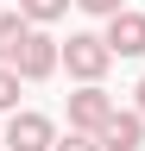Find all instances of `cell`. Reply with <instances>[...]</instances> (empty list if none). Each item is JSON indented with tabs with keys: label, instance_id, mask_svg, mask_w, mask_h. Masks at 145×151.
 <instances>
[{
	"label": "cell",
	"instance_id": "obj_1",
	"mask_svg": "<svg viewBox=\"0 0 145 151\" xmlns=\"http://www.w3.org/2000/svg\"><path fill=\"white\" fill-rule=\"evenodd\" d=\"M13 69H19L25 82H50V76L63 69V44H57L44 25H32V32L19 38V50H13Z\"/></svg>",
	"mask_w": 145,
	"mask_h": 151
},
{
	"label": "cell",
	"instance_id": "obj_2",
	"mask_svg": "<svg viewBox=\"0 0 145 151\" xmlns=\"http://www.w3.org/2000/svg\"><path fill=\"white\" fill-rule=\"evenodd\" d=\"M107 63H114V50H107L101 32H69V44H63V69L76 76V82H101Z\"/></svg>",
	"mask_w": 145,
	"mask_h": 151
},
{
	"label": "cell",
	"instance_id": "obj_3",
	"mask_svg": "<svg viewBox=\"0 0 145 151\" xmlns=\"http://www.w3.org/2000/svg\"><path fill=\"white\" fill-rule=\"evenodd\" d=\"M57 145V120L38 107H13V120H6V151H50Z\"/></svg>",
	"mask_w": 145,
	"mask_h": 151
},
{
	"label": "cell",
	"instance_id": "obj_4",
	"mask_svg": "<svg viewBox=\"0 0 145 151\" xmlns=\"http://www.w3.org/2000/svg\"><path fill=\"white\" fill-rule=\"evenodd\" d=\"M107 120H114V94H107L101 82H82L76 94H69V126H82V132H101Z\"/></svg>",
	"mask_w": 145,
	"mask_h": 151
},
{
	"label": "cell",
	"instance_id": "obj_5",
	"mask_svg": "<svg viewBox=\"0 0 145 151\" xmlns=\"http://www.w3.org/2000/svg\"><path fill=\"white\" fill-rule=\"evenodd\" d=\"M107 50L114 57H145V13L139 6H120V13H107Z\"/></svg>",
	"mask_w": 145,
	"mask_h": 151
},
{
	"label": "cell",
	"instance_id": "obj_6",
	"mask_svg": "<svg viewBox=\"0 0 145 151\" xmlns=\"http://www.w3.org/2000/svg\"><path fill=\"white\" fill-rule=\"evenodd\" d=\"M139 145H145V113L139 107H126V113L114 107V120L101 126V151H139Z\"/></svg>",
	"mask_w": 145,
	"mask_h": 151
},
{
	"label": "cell",
	"instance_id": "obj_7",
	"mask_svg": "<svg viewBox=\"0 0 145 151\" xmlns=\"http://www.w3.org/2000/svg\"><path fill=\"white\" fill-rule=\"evenodd\" d=\"M25 32H32V19H25L19 6H13V13L0 6V63H13V50H19V38H25Z\"/></svg>",
	"mask_w": 145,
	"mask_h": 151
},
{
	"label": "cell",
	"instance_id": "obj_8",
	"mask_svg": "<svg viewBox=\"0 0 145 151\" xmlns=\"http://www.w3.org/2000/svg\"><path fill=\"white\" fill-rule=\"evenodd\" d=\"M69 6H76V0H19V13L32 19V25H57Z\"/></svg>",
	"mask_w": 145,
	"mask_h": 151
},
{
	"label": "cell",
	"instance_id": "obj_9",
	"mask_svg": "<svg viewBox=\"0 0 145 151\" xmlns=\"http://www.w3.org/2000/svg\"><path fill=\"white\" fill-rule=\"evenodd\" d=\"M50 151H101V132H82V126H69V132H57V145Z\"/></svg>",
	"mask_w": 145,
	"mask_h": 151
},
{
	"label": "cell",
	"instance_id": "obj_10",
	"mask_svg": "<svg viewBox=\"0 0 145 151\" xmlns=\"http://www.w3.org/2000/svg\"><path fill=\"white\" fill-rule=\"evenodd\" d=\"M19 82H25L19 69H13V63H0V113H13V107H19Z\"/></svg>",
	"mask_w": 145,
	"mask_h": 151
},
{
	"label": "cell",
	"instance_id": "obj_11",
	"mask_svg": "<svg viewBox=\"0 0 145 151\" xmlns=\"http://www.w3.org/2000/svg\"><path fill=\"white\" fill-rule=\"evenodd\" d=\"M76 6H82V13H95V19H107V13H120L126 0H76Z\"/></svg>",
	"mask_w": 145,
	"mask_h": 151
},
{
	"label": "cell",
	"instance_id": "obj_12",
	"mask_svg": "<svg viewBox=\"0 0 145 151\" xmlns=\"http://www.w3.org/2000/svg\"><path fill=\"white\" fill-rule=\"evenodd\" d=\"M133 107H139V113H145V76H139V88H133Z\"/></svg>",
	"mask_w": 145,
	"mask_h": 151
},
{
	"label": "cell",
	"instance_id": "obj_13",
	"mask_svg": "<svg viewBox=\"0 0 145 151\" xmlns=\"http://www.w3.org/2000/svg\"><path fill=\"white\" fill-rule=\"evenodd\" d=\"M139 6H145V0H139Z\"/></svg>",
	"mask_w": 145,
	"mask_h": 151
},
{
	"label": "cell",
	"instance_id": "obj_14",
	"mask_svg": "<svg viewBox=\"0 0 145 151\" xmlns=\"http://www.w3.org/2000/svg\"><path fill=\"white\" fill-rule=\"evenodd\" d=\"M0 151H6V145H0Z\"/></svg>",
	"mask_w": 145,
	"mask_h": 151
}]
</instances>
